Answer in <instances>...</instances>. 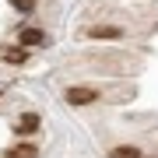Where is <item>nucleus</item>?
Here are the masks:
<instances>
[{"instance_id":"obj_1","label":"nucleus","mask_w":158,"mask_h":158,"mask_svg":"<svg viewBox=\"0 0 158 158\" xmlns=\"http://www.w3.org/2000/svg\"><path fill=\"white\" fill-rule=\"evenodd\" d=\"M63 98H67L70 106H91V102H98V91L88 88V85H74V88L63 91Z\"/></svg>"},{"instance_id":"obj_2","label":"nucleus","mask_w":158,"mask_h":158,"mask_svg":"<svg viewBox=\"0 0 158 158\" xmlns=\"http://www.w3.org/2000/svg\"><path fill=\"white\" fill-rule=\"evenodd\" d=\"M88 39H95V42H116V39H123V28H116V25H95V28H88L85 32Z\"/></svg>"},{"instance_id":"obj_3","label":"nucleus","mask_w":158,"mask_h":158,"mask_svg":"<svg viewBox=\"0 0 158 158\" xmlns=\"http://www.w3.org/2000/svg\"><path fill=\"white\" fill-rule=\"evenodd\" d=\"M35 130H39V116H35V113H21V116H18V123H14V134L28 137V134H35Z\"/></svg>"},{"instance_id":"obj_4","label":"nucleus","mask_w":158,"mask_h":158,"mask_svg":"<svg viewBox=\"0 0 158 158\" xmlns=\"http://www.w3.org/2000/svg\"><path fill=\"white\" fill-rule=\"evenodd\" d=\"M39 155V148H35L32 141H21V144H14V148H4V158H35Z\"/></svg>"},{"instance_id":"obj_5","label":"nucleus","mask_w":158,"mask_h":158,"mask_svg":"<svg viewBox=\"0 0 158 158\" xmlns=\"http://www.w3.org/2000/svg\"><path fill=\"white\" fill-rule=\"evenodd\" d=\"M18 42H21L25 49H28V46H46V35L39 28H21V32H18Z\"/></svg>"},{"instance_id":"obj_6","label":"nucleus","mask_w":158,"mask_h":158,"mask_svg":"<svg viewBox=\"0 0 158 158\" xmlns=\"http://www.w3.org/2000/svg\"><path fill=\"white\" fill-rule=\"evenodd\" d=\"M4 60H7V63H14V67H21V63H28V49H25V46L4 49Z\"/></svg>"},{"instance_id":"obj_7","label":"nucleus","mask_w":158,"mask_h":158,"mask_svg":"<svg viewBox=\"0 0 158 158\" xmlns=\"http://www.w3.org/2000/svg\"><path fill=\"white\" fill-rule=\"evenodd\" d=\"M109 158H141V148H134V144L113 148V151H109Z\"/></svg>"},{"instance_id":"obj_8","label":"nucleus","mask_w":158,"mask_h":158,"mask_svg":"<svg viewBox=\"0 0 158 158\" xmlns=\"http://www.w3.org/2000/svg\"><path fill=\"white\" fill-rule=\"evenodd\" d=\"M11 4H14V11H21V14L35 11V0H11Z\"/></svg>"}]
</instances>
